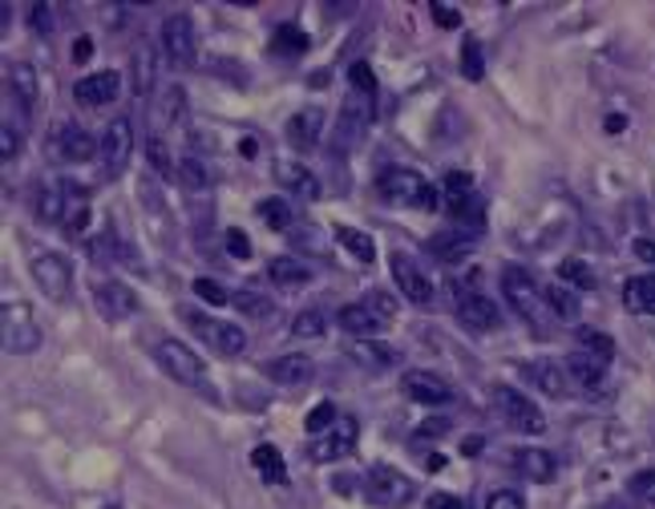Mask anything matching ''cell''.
Returning <instances> with one entry per match:
<instances>
[{
	"instance_id": "cell-9",
	"label": "cell",
	"mask_w": 655,
	"mask_h": 509,
	"mask_svg": "<svg viewBox=\"0 0 655 509\" xmlns=\"http://www.w3.org/2000/svg\"><path fill=\"white\" fill-rule=\"evenodd\" d=\"M162 57L171 61V69H195L198 37H195V21L186 12H171L162 21Z\"/></svg>"
},
{
	"instance_id": "cell-51",
	"label": "cell",
	"mask_w": 655,
	"mask_h": 509,
	"mask_svg": "<svg viewBox=\"0 0 655 509\" xmlns=\"http://www.w3.org/2000/svg\"><path fill=\"white\" fill-rule=\"evenodd\" d=\"M348 81H352V90L357 93H368V98L377 93V78H372V69H368L365 61H357V65L348 69Z\"/></svg>"
},
{
	"instance_id": "cell-40",
	"label": "cell",
	"mask_w": 655,
	"mask_h": 509,
	"mask_svg": "<svg viewBox=\"0 0 655 509\" xmlns=\"http://www.w3.org/2000/svg\"><path fill=\"white\" fill-rule=\"evenodd\" d=\"M272 49L284 53V57H299L304 49H308V37H304L299 24H279L276 37H272Z\"/></svg>"
},
{
	"instance_id": "cell-42",
	"label": "cell",
	"mask_w": 655,
	"mask_h": 509,
	"mask_svg": "<svg viewBox=\"0 0 655 509\" xmlns=\"http://www.w3.org/2000/svg\"><path fill=\"white\" fill-rule=\"evenodd\" d=\"M579 352H586V356L611 364V356H615V339L603 336V332H579Z\"/></svg>"
},
{
	"instance_id": "cell-59",
	"label": "cell",
	"mask_w": 655,
	"mask_h": 509,
	"mask_svg": "<svg viewBox=\"0 0 655 509\" xmlns=\"http://www.w3.org/2000/svg\"><path fill=\"white\" fill-rule=\"evenodd\" d=\"M73 57H78V61H85V57H90V41H85V37H81V41H78V49H73Z\"/></svg>"
},
{
	"instance_id": "cell-35",
	"label": "cell",
	"mask_w": 655,
	"mask_h": 509,
	"mask_svg": "<svg viewBox=\"0 0 655 509\" xmlns=\"http://www.w3.org/2000/svg\"><path fill=\"white\" fill-rule=\"evenodd\" d=\"M336 238H340V247H345L352 259H360V263L377 259V243H372L365 231H357V226H336Z\"/></svg>"
},
{
	"instance_id": "cell-24",
	"label": "cell",
	"mask_w": 655,
	"mask_h": 509,
	"mask_svg": "<svg viewBox=\"0 0 655 509\" xmlns=\"http://www.w3.org/2000/svg\"><path fill=\"white\" fill-rule=\"evenodd\" d=\"M276 179H279V186H284V191L299 194V198H308V203H316V198H320V182H316V174H311L304 162H291V159L276 162Z\"/></svg>"
},
{
	"instance_id": "cell-5",
	"label": "cell",
	"mask_w": 655,
	"mask_h": 509,
	"mask_svg": "<svg viewBox=\"0 0 655 509\" xmlns=\"http://www.w3.org/2000/svg\"><path fill=\"white\" fill-rule=\"evenodd\" d=\"M389 319H392V299L385 292H372L368 299H360V304H345L336 312V324L357 339L380 336V332L389 328Z\"/></svg>"
},
{
	"instance_id": "cell-3",
	"label": "cell",
	"mask_w": 655,
	"mask_h": 509,
	"mask_svg": "<svg viewBox=\"0 0 655 509\" xmlns=\"http://www.w3.org/2000/svg\"><path fill=\"white\" fill-rule=\"evenodd\" d=\"M449 295H453V312H458V319L470 332L502 328V312H498L494 299H490L473 279H453L449 283Z\"/></svg>"
},
{
	"instance_id": "cell-12",
	"label": "cell",
	"mask_w": 655,
	"mask_h": 509,
	"mask_svg": "<svg viewBox=\"0 0 655 509\" xmlns=\"http://www.w3.org/2000/svg\"><path fill=\"white\" fill-rule=\"evenodd\" d=\"M502 292H506L510 307H514L518 316L530 319V324H542V287L534 283V275L522 272V267H506L502 272Z\"/></svg>"
},
{
	"instance_id": "cell-39",
	"label": "cell",
	"mask_w": 655,
	"mask_h": 509,
	"mask_svg": "<svg viewBox=\"0 0 655 509\" xmlns=\"http://www.w3.org/2000/svg\"><path fill=\"white\" fill-rule=\"evenodd\" d=\"M146 159H150V166L158 170L162 179H174V174H178V162L171 159V146H166V138L154 134V130H150V138H146Z\"/></svg>"
},
{
	"instance_id": "cell-13",
	"label": "cell",
	"mask_w": 655,
	"mask_h": 509,
	"mask_svg": "<svg viewBox=\"0 0 655 509\" xmlns=\"http://www.w3.org/2000/svg\"><path fill=\"white\" fill-rule=\"evenodd\" d=\"M392 279H397V292L409 299V304L426 307L433 304V283H429V275L421 272V263L413 259V255H405V251H392Z\"/></svg>"
},
{
	"instance_id": "cell-41",
	"label": "cell",
	"mask_w": 655,
	"mask_h": 509,
	"mask_svg": "<svg viewBox=\"0 0 655 509\" xmlns=\"http://www.w3.org/2000/svg\"><path fill=\"white\" fill-rule=\"evenodd\" d=\"M255 215L264 218L272 231H288L291 226V206L284 203V198H264V203L255 206Z\"/></svg>"
},
{
	"instance_id": "cell-46",
	"label": "cell",
	"mask_w": 655,
	"mask_h": 509,
	"mask_svg": "<svg viewBox=\"0 0 655 509\" xmlns=\"http://www.w3.org/2000/svg\"><path fill=\"white\" fill-rule=\"evenodd\" d=\"M559 279L571 283V287H583V292L595 287V275H591V267H586L583 259H566L563 267H559Z\"/></svg>"
},
{
	"instance_id": "cell-17",
	"label": "cell",
	"mask_w": 655,
	"mask_h": 509,
	"mask_svg": "<svg viewBox=\"0 0 655 509\" xmlns=\"http://www.w3.org/2000/svg\"><path fill=\"white\" fill-rule=\"evenodd\" d=\"M53 154H58L61 162H90V159H98V142H93V134L85 130V125H78V122H65L53 134Z\"/></svg>"
},
{
	"instance_id": "cell-18",
	"label": "cell",
	"mask_w": 655,
	"mask_h": 509,
	"mask_svg": "<svg viewBox=\"0 0 655 509\" xmlns=\"http://www.w3.org/2000/svg\"><path fill=\"white\" fill-rule=\"evenodd\" d=\"M122 90V78L114 69H98V73H85V78L73 85V98H78L85 110H98V105H110Z\"/></svg>"
},
{
	"instance_id": "cell-56",
	"label": "cell",
	"mask_w": 655,
	"mask_h": 509,
	"mask_svg": "<svg viewBox=\"0 0 655 509\" xmlns=\"http://www.w3.org/2000/svg\"><path fill=\"white\" fill-rule=\"evenodd\" d=\"M29 21H33V29H37V33H49V24H53V17H49V9H45V4H37V9L29 12Z\"/></svg>"
},
{
	"instance_id": "cell-4",
	"label": "cell",
	"mask_w": 655,
	"mask_h": 509,
	"mask_svg": "<svg viewBox=\"0 0 655 509\" xmlns=\"http://www.w3.org/2000/svg\"><path fill=\"white\" fill-rule=\"evenodd\" d=\"M0 336H4V352H12V356H29L45 339L41 324H37V312L24 299H4V307H0Z\"/></svg>"
},
{
	"instance_id": "cell-16",
	"label": "cell",
	"mask_w": 655,
	"mask_h": 509,
	"mask_svg": "<svg viewBox=\"0 0 655 509\" xmlns=\"http://www.w3.org/2000/svg\"><path fill=\"white\" fill-rule=\"evenodd\" d=\"M401 388L409 400H417V405H449L453 400V388H449V380H441L437 373H426V368H409V373L401 376Z\"/></svg>"
},
{
	"instance_id": "cell-53",
	"label": "cell",
	"mask_w": 655,
	"mask_h": 509,
	"mask_svg": "<svg viewBox=\"0 0 655 509\" xmlns=\"http://www.w3.org/2000/svg\"><path fill=\"white\" fill-rule=\"evenodd\" d=\"M485 509H526V501L518 498L514 489H498V493H490V501H485Z\"/></svg>"
},
{
	"instance_id": "cell-38",
	"label": "cell",
	"mask_w": 655,
	"mask_h": 509,
	"mask_svg": "<svg viewBox=\"0 0 655 509\" xmlns=\"http://www.w3.org/2000/svg\"><path fill=\"white\" fill-rule=\"evenodd\" d=\"M231 304L239 307L243 316H252V319H272V316H276V304H272L264 292H252V287H243V292L231 295Z\"/></svg>"
},
{
	"instance_id": "cell-29",
	"label": "cell",
	"mask_w": 655,
	"mask_h": 509,
	"mask_svg": "<svg viewBox=\"0 0 655 509\" xmlns=\"http://www.w3.org/2000/svg\"><path fill=\"white\" fill-rule=\"evenodd\" d=\"M566 373H571V385L579 388H603V380H607V364L595 360V356H586V352H575L571 360H566Z\"/></svg>"
},
{
	"instance_id": "cell-8",
	"label": "cell",
	"mask_w": 655,
	"mask_h": 509,
	"mask_svg": "<svg viewBox=\"0 0 655 509\" xmlns=\"http://www.w3.org/2000/svg\"><path fill=\"white\" fill-rule=\"evenodd\" d=\"M29 267H33V279H37V287H41L45 299L65 304V299L73 295V267L61 251H33Z\"/></svg>"
},
{
	"instance_id": "cell-43",
	"label": "cell",
	"mask_w": 655,
	"mask_h": 509,
	"mask_svg": "<svg viewBox=\"0 0 655 509\" xmlns=\"http://www.w3.org/2000/svg\"><path fill=\"white\" fill-rule=\"evenodd\" d=\"M352 356H357L360 364H372V368H389V364L397 360V352L380 348L372 339H357V344H352Z\"/></svg>"
},
{
	"instance_id": "cell-30",
	"label": "cell",
	"mask_w": 655,
	"mask_h": 509,
	"mask_svg": "<svg viewBox=\"0 0 655 509\" xmlns=\"http://www.w3.org/2000/svg\"><path fill=\"white\" fill-rule=\"evenodd\" d=\"M252 465H255V474L264 477L267 486H284V481H288V465H284V457H279L276 445H255Z\"/></svg>"
},
{
	"instance_id": "cell-2",
	"label": "cell",
	"mask_w": 655,
	"mask_h": 509,
	"mask_svg": "<svg viewBox=\"0 0 655 509\" xmlns=\"http://www.w3.org/2000/svg\"><path fill=\"white\" fill-rule=\"evenodd\" d=\"M377 191L385 203H397V206H413V211H437L441 198H437V186L426 179V174H417L409 166H392L385 170L377 179Z\"/></svg>"
},
{
	"instance_id": "cell-57",
	"label": "cell",
	"mask_w": 655,
	"mask_h": 509,
	"mask_svg": "<svg viewBox=\"0 0 655 509\" xmlns=\"http://www.w3.org/2000/svg\"><path fill=\"white\" fill-rule=\"evenodd\" d=\"M635 255L644 263H655V243H647V238H635Z\"/></svg>"
},
{
	"instance_id": "cell-31",
	"label": "cell",
	"mask_w": 655,
	"mask_h": 509,
	"mask_svg": "<svg viewBox=\"0 0 655 509\" xmlns=\"http://www.w3.org/2000/svg\"><path fill=\"white\" fill-rule=\"evenodd\" d=\"M429 251H433L441 263H461L473 251V238L461 235V226L458 231H441V235L429 238Z\"/></svg>"
},
{
	"instance_id": "cell-58",
	"label": "cell",
	"mask_w": 655,
	"mask_h": 509,
	"mask_svg": "<svg viewBox=\"0 0 655 509\" xmlns=\"http://www.w3.org/2000/svg\"><path fill=\"white\" fill-rule=\"evenodd\" d=\"M437 21L449 24V29H453V24H461V17H453V12H446V9H437Z\"/></svg>"
},
{
	"instance_id": "cell-15",
	"label": "cell",
	"mask_w": 655,
	"mask_h": 509,
	"mask_svg": "<svg viewBox=\"0 0 655 509\" xmlns=\"http://www.w3.org/2000/svg\"><path fill=\"white\" fill-rule=\"evenodd\" d=\"M93 304H98V316L110 319V324H122L139 312V295L134 287H126L122 279H102L93 287Z\"/></svg>"
},
{
	"instance_id": "cell-20",
	"label": "cell",
	"mask_w": 655,
	"mask_h": 509,
	"mask_svg": "<svg viewBox=\"0 0 655 509\" xmlns=\"http://www.w3.org/2000/svg\"><path fill=\"white\" fill-rule=\"evenodd\" d=\"M324 122H328V118H324L320 105H304V110L288 118V142L296 150H316L320 146Z\"/></svg>"
},
{
	"instance_id": "cell-26",
	"label": "cell",
	"mask_w": 655,
	"mask_h": 509,
	"mask_svg": "<svg viewBox=\"0 0 655 509\" xmlns=\"http://www.w3.org/2000/svg\"><path fill=\"white\" fill-rule=\"evenodd\" d=\"M130 85H134V93L139 98H150L154 93V81H158V53L146 45V41H139V49H134V57H130Z\"/></svg>"
},
{
	"instance_id": "cell-22",
	"label": "cell",
	"mask_w": 655,
	"mask_h": 509,
	"mask_svg": "<svg viewBox=\"0 0 655 509\" xmlns=\"http://www.w3.org/2000/svg\"><path fill=\"white\" fill-rule=\"evenodd\" d=\"M372 122V98L368 93H348L345 98V110H340V122H336V130H340V142H357L360 134H365V125Z\"/></svg>"
},
{
	"instance_id": "cell-25",
	"label": "cell",
	"mask_w": 655,
	"mask_h": 509,
	"mask_svg": "<svg viewBox=\"0 0 655 509\" xmlns=\"http://www.w3.org/2000/svg\"><path fill=\"white\" fill-rule=\"evenodd\" d=\"M514 469L526 481H539V486H546V481H554V474H559V461H554V452L546 449H514Z\"/></svg>"
},
{
	"instance_id": "cell-50",
	"label": "cell",
	"mask_w": 655,
	"mask_h": 509,
	"mask_svg": "<svg viewBox=\"0 0 655 509\" xmlns=\"http://www.w3.org/2000/svg\"><path fill=\"white\" fill-rule=\"evenodd\" d=\"M17 150H21V130L4 118V125H0V159L4 162H12L17 159Z\"/></svg>"
},
{
	"instance_id": "cell-6",
	"label": "cell",
	"mask_w": 655,
	"mask_h": 509,
	"mask_svg": "<svg viewBox=\"0 0 655 509\" xmlns=\"http://www.w3.org/2000/svg\"><path fill=\"white\" fill-rule=\"evenodd\" d=\"M183 319H186V328L195 332L211 352H218V356H243V352H247V332H243L239 324L203 316L198 307H183Z\"/></svg>"
},
{
	"instance_id": "cell-37",
	"label": "cell",
	"mask_w": 655,
	"mask_h": 509,
	"mask_svg": "<svg viewBox=\"0 0 655 509\" xmlns=\"http://www.w3.org/2000/svg\"><path fill=\"white\" fill-rule=\"evenodd\" d=\"M542 299H546V307H551V316L579 319V295L571 292L566 283H554V287H546V292H542Z\"/></svg>"
},
{
	"instance_id": "cell-45",
	"label": "cell",
	"mask_w": 655,
	"mask_h": 509,
	"mask_svg": "<svg viewBox=\"0 0 655 509\" xmlns=\"http://www.w3.org/2000/svg\"><path fill=\"white\" fill-rule=\"evenodd\" d=\"M336 420H340V413H336V405L332 400H324V405H316L308 413V420H304V425H308V432L311 437H320V432H328L336 425Z\"/></svg>"
},
{
	"instance_id": "cell-52",
	"label": "cell",
	"mask_w": 655,
	"mask_h": 509,
	"mask_svg": "<svg viewBox=\"0 0 655 509\" xmlns=\"http://www.w3.org/2000/svg\"><path fill=\"white\" fill-rule=\"evenodd\" d=\"M195 295H198V299H207V304H215V307L231 304L227 287H218L215 279H195Z\"/></svg>"
},
{
	"instance_id": "cell-21",
	"label": "cell",
	"mask_w": 655,
	"mask_h": 509,
	"mask_svg": "<svg viewBox=\"0 0 655 509\" xmlns=\"http://www.w3.org/2000/svg\"><path fill=\"white\" fill-rule=\"evenodd\" d=\"M267 376L284 388H304L316 376V364L304 352H288V356H276V360L267 364Z\"/></svg>"
},
{
	"instance_id": "cell-54",
	"label": "cell",
	"mask_w": 655,
	"mask_h": 509,
	"mask_svg": "<svg viewBox=\"0 0 655 509\" xmlns=\"http://www.w3.org/2000/svg\"><path fill=\"white\" fill-rule=\"evenodd\" d=\"M227 251L235 259H252V238L243 235V231H227Z\"/></svg>"
},
{
	"instance_id": "cell-33",
	"label": "cell",
	"mask_w": 655,
	"mask_h": 509,
	"mask_svg": "<svg viewBox=\"0 0 655 509\" xmlns=\"http://www.w3.org/2000/svg\"><path fill=\"white\" fill-rule=\"evenodd\" d=\"M65 206H70V182L45 186L41 198H37V218H41V223H61V218H65Z\"/></svg>"
},
{
	"instance_id": "cell-55",
	"label": "cell",
	"mask_w": 655,
	"mask_h": 509,
	"mask_svg": "<svg viewBox=\"0 0 655 509\" xmlns=\"http://www.w3.org/2000/svg\"><path fill=\"white\" fill-rule=\"evenodd\" d=\"M426 509H470L465 498H453V493H429Z\"/></svg>"
},
{
	"instance_id": "cell-11",
	"label": "cell",
	"mask_w": 655,
	"mask_h": 509,
	"mask_svg": "<svg viewBox=\"0 0 655 509\" xmlns=\"http://www.w3.org/2000/svg\"><path fill=\"white\" fill-rule=\"evenodd\" d=\"M494 405H498V413L506 417L510 429L530 432V437H539V432L546 429V417H542V408L534 405L526 393H518V388L494 385Z\"/></svg>"
},
{
	"instance_id": "cell-1",
	"label": "cell",
	"mask_w": 655,
	"mask_h": 509,
	"mask_svg": "<svg viewBox=\"0 0 655 509\" xmlns=\"http://www.w3.org/2000/svg\"><path fill=\"white\" fill-rule=\"evenodd\" d=\"M154 360H158L162 373L171 376V380H178L183 388H191V393H207L211 400H218L207 368H203V356H195L183 339H158V344H154Z\"/></svg>"
},
{
	"instance_id": "cell-47",
	"label": "cell",
	"mask_w": 655,
	"mask_h": 509,
	"mask_svg": "<svg viewBox=\"0 0 655 509\" xmlns=\"http://www.w3.org/2000/svg\"><path fill=\"white\" fill-rule=\"evenodd\" d=\"M461 73L470 81H482V45L473 41V37H465V45H461Z\"/></svg>"
},
{
	"instance_id": "cell-7",
	"label": "cell",
	"mask_w": 655,
	"mask_h": 509,
	"mask_svg": "<svg viewBox=\"0 0 655 509\" xmlns=\"http://www.w3.org/2000/svg\"><path fill=\"white\" fill-rule=\"evenodd\" d=\"M365 498L380 509H405L417 498V486H413V477H405L401 469H392V465H372L365 477Z\"/></svg>"
},
{
	"instance_id": "cell-19",
	"label": "cell",
	"mask_w": 655,
	"mask_h": 509,
	"mask_svg": "<svg viewBox=\"0 0 655 509\" xmlns=\"http://www.w3.org/2000/svg\"><path fill=\"white\" fill-rule=\"evenodd\" d=\"M4 85H9V98L21 105L24 118L37 113V98H41V81H37V69L29 61H12L9 73H4Z\"/></svg>"
},
{
	"instance_id": "cell-14",
	"label": "cell",
	"mask_w": 655,
	"mask_h": 509,
	"mask_svg": "<svg viewBox=\"0 0 655 509\" xmlns=\"http://www.w3.org/2000/svg\"><path fill=\"white\" fill-rule=\"evenodd\" d=\"M357 437H360L357 417H340L328 432L311 437L308 457L311 461H340V457H348V452L357 449Z\"/></svg>"
},
{
	"instance_id": "cell-28",
	"label": "cell",
	"mask_w": 655,
	"mask_h": 509,
	"mask_svg": "<svg viewBox=\"0 0 655 509\" xmlns=\"http://www.w3.org/2000/svg\"><path fill=\"white\" fill-rule=\"evenodd\" d=\"M623 304L635 316H655V272L652 275H632L623 283Z\"/></svg>"
},
{
	"instance_id": "cell-27",
	"label": "cell",
	"mask_w": 655,
	"mask_h": 509,
	"mask_svg": "<svg viewBox=\"0 0 655 509\" xmlns=\"http://www.w3.org/2000/svg\"><path fill=\"white\" fill-rule=\"evenodd\" d=\"M446 206L453 211V215H473L478 218V191H473V179L470 174H461V170H453V174H446Z\"/></svg>"
},
{
	"instance_id": "cell-44",
	"label": "cell",
	"mask_w": 655,
	"mask_h": 509,
	"mask_svg": "<svg viewBox=\"0 0 655 509\" xmlns=\"http://www.w3.org/2000/svg\"><path fill=\"white\" fill-rule=\"evenodd\" d=\"M178 179H183L186 191H207L211 186V170L198 159H183L178 162Z\"/></svg>"
},
{
	"instance_id": "cell-34",
	"label": "cell",
	"mask_w": 655,
	"mask_h": 509,
	"mask_svg": "<svg viewBox=\"0 0 655 509\" xmlns=\"http://www.w3.org/2000/svg\"><path fill=\"white\" fill-rule=\"evenodd\" d=\"M85 223H90V194L70 182V206H65V218H61V226H65V235H81V231H85Z\"/></svg>"
},
{
	"instance_id": "cell-10",
	"label": "cell",
	"mask_w": 655,
	"mask_h": 509,
	"mask_svg": "<svg viewBox=\"0 0 655 509\" xmlns=\"http://www.w3.org/2000/svg\"><path fill=\"white\" fill-rule=\"evenodd\" d=\"M134 159V125L130 118H114L105 125V134L98 138V162H102V179H117Z\"/></svg>"
},
{
	"instance_id": "cell-23",
	"label": "cell",
	"mask_w": 655,
	"mask_h": 509,
	"mask_svg": "<svg viewBox=\"0 0 655 509\" xmlns=\"http://www.w3.org/2000/svg\"><path fill=\"white\" fill-rule=\"evenodd\" d=\"M522 373H526L530 385L542 388L546 396H566V393H571V373H566V364H559V360H530Z\"/></svg>"
},
{
	"instance_id": "cell-48",
	"label": "cell",
	"mask_w": 655,
	"mask_h": 509,
	"mask_svg": "<svg viewBox=\"0 0 655 509\" xmlns=\"http://www.w3.org/2000/svg\"><path fill=\"white\" fill-rule=\"evenodd\" d=\"M324 328H328V319H324L320 312H299L296 324H291V332H296L299 339H320Z\"/></svg>"
},
{
	"instance_id": "cell-36",
	"label": "cell",
	"mask_w": 655,
	"mask_h": 509,
	"mask_svg": "<svg viewBox=\"0 0 655 509\" xmlns=\"http://www.w3.org/2000/svg\"><path fill=\"white\" fill-rule=\"evenodd\" d=\"M183 110H186V93L178 90V85H171V90H162V98H158V110H154V134H162V125L166 122H178L183 118Z\"/></svg>"
},
{
	"instance_id": "cell-49",
	"label": "cell",
	"mask_w": 655,
	"mask_h": 509,
	"mask_svg": "<svg viewBox=\"0 0 655 509\" xmlns=\"http://www.w3.org/2000/svg\"><path fill=\"white\" fill-rule=\"evenodd\" d=\"M627 489H632L635 501H644V506H655V469H644V474H635L632 481H627Z\"/></svg>"
},
{
	"instance_id": "cell-32",
	"label": "cell",
	"mask_w": 655,
	"mask_h": 509,
	"mask_svg": "<svg viewBox=\"0 0 655 509\" xmlns=\"http://www.w3.org/2000/svg\"><path fill=\"white\" fill-rule=\"evenodd\" d=\"M267 279L276 283V287H304L311 279L308 263L291 259V255H279V259L267 263Z\"/></svg>"
}]
</instances>
